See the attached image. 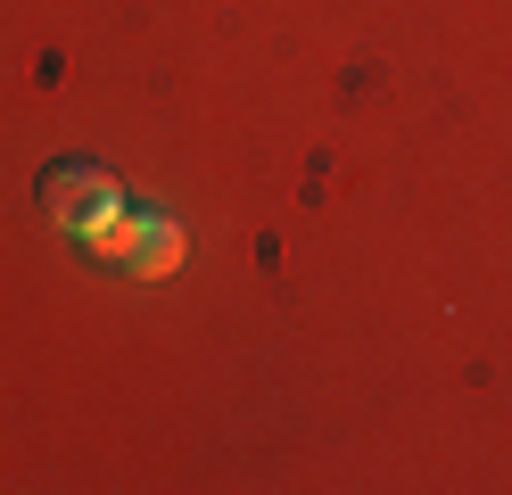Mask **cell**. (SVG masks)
Listing matches in <instances>:
<instances>
[{
    "label": "cell",
    "instance_id": "7a4b0ae2",
    "mask_svg": "<svg viewBox=\"0 0 512 495\" xmlns=\"http://www.w3.org/2000/svg\"><path fill=\"white\" fill-rule=\"evenodd\" d=\"M34 198H42V215L67 231V240H91V231L124 207V182L108 174V165H91V157H58V165H42Z\"/></svg>",
    "mask_w": 512,
    "mask_h": 495
},
{
    "label": "cell",
    "instance_id": "6da1fadb",
    "mask_svg": "<svg viewBox=\"0 0 512 495\" xmlns=\"http://www.w3.org/2000/svg\"><path fill=\"white\" fill-rule=\"evenodd\" d=\"M91 256H108V264H124L133 281H166L174 264L190 256V240H182V223L166 215V207H149V198H124V207L83 240Z\"/></svg>",
    "mask_w": 512,
    "mask_h": 495
}]
</instances>
